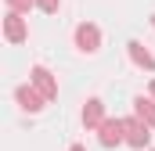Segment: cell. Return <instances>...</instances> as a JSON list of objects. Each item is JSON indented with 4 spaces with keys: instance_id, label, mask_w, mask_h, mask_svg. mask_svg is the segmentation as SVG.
Segmentation results:
<instances>
[{
    "instance_id": "cell-1",
    "label": "cell",
    "mask_w": 155,
    "mask_h": 151,
    "mask_svg": "<svg viewBox=\"0 0 155 151\" xmlns=\"http://www.w3.org/2000/svg\"><path fill=\"white\" fill-rule=\"evenodd\" d=\"M15 101H18V108H22V112H29V115L43 112V104H47V97L40 94L33 83H22V86L15 90Z\"/></svg>"
},
{
    "instance_id": "cell-2",
    "label": "cell",
    "mask_w": 155,
    "mask_h": 151,
    "mask_svg": "<svg viewBox=\"0 0 155 151\" xmlns=\"http://www.w3.org/2000/svg\"><path fill=\"white\" fill-rule=\"evenodd\" d=\"M76 47L83 54H94V50L101 47V29H97L94 22H79L76 25Z\"/></svg>"
},
{
    "instance_id": "cell-3",
    "label": "cell",
    "mask_w": 155,
    "mask_h": 151,
    "mask_svg": "<svg viewBox=\"0 0 155 151\" xmlns=\"http://www.w3.org/2000/svg\"><path fill=\"white\" fill-rule=\"evenodd\" d=\"M29 83L36 86V90L47 97V101H54V97H58V79L51 76V69H43V65H33V72H29Z\"/></svg>"
},
{
    "instance_id": "cell-4",
    "label": "cell",
    "mask_w": 155,
    "mask_h": 151,
    "mask_svg": "<svg viewBox=\"0 0 155 151\" xmlns=\"http://www.w3.org/2000/svg\"><path fill=\"white\" fill-rule=\"evenodd\" d=\"M123 133H126V144L130 148H148V126L141 119H123Z\"/></svg>"
},
{
    "instance_id": "cell-5",
    "label": "cell",
    "mask_w": 155,
    "mask_h": 151,
    "mask_svg": "<svg viewBox=\"0 0 155 151\" xmlns=\"http://www.w3.org/2000/svg\"><path fill=\"white\" fill-rule=\"evenodd\" d=\"M4 36L11 40V43H22V40L29 36V25H25V18L18 11H7L4 14Z\"/></svg>"
},
{
    "instance_id": "cell-6",
    "label": "cell",
    "mask_w": 155,
    "mask_h": 151,
    "mask_svg": "<svg viewBox=\"0 0 155 151\" xmlns=\"http://www.w3.org/2000/svg\"><path fill=\"white\" fill-rule=\"evenodd\" d=\"M97 140L105 144V148H116L126 140V133H123V119H105L101 122V130H97Z\"/></svg>"
},
{
    "instance_id": "cell-7",
    "label": "cell",
    "mask_w": 155,
    "mask_h": 151,
    "mask_svg": "<svg viewBox=\"0 0 155 151\" xmlns=\"http://www.w3.org/2000/svg\"><path fill=\"white\" fill-rule=\"evenodd\" d=\"M101 122H105V101L101 97H90L83 104V126L87 130H101Z\"/></svg>"
},
{
    "instance_id": "cell-8",
    "label": "cell",
    "mask_w": 155,
    "mask_h": 151,
    "mask_svg": "<svg viewBox=\"0 0 155 151\" xmlns=\"http://www.w3.org/2000/svg\"><path fill=\"white\" fill-rule=\"evenodd\" d=\"M126 54H130V61H134L137 69H148V72H155V58H152V50H148L144 43L130 40V43H126Z\"/></svg>"
},
{
    "instance_id": "cell-9",
    "label": "cell",
    "mask_w": 155,
    "mask_h": 151,
    "mask_svg": "<svg viewBox=\"0 0 155 151\" xmlns=\"http://www.w3.org/2000/svg\"><path fill=\"white\" fill-rule=\"evenodd\" d=\"M134 119H141L148 130H155V97H134Z\"/></svg>"
},
{
    "instance_id": "cell-10",
    "label": "cell",
    "mask_w": 155,
    "mask_h": 151,
    "mask_svg": "<svg viewBox=\"0 0 155 151\" xmlns=\"http://www.w3.org/2000/svg\"><path fill=\"white\" fill-rule=\"evenodd\" d=\"M7 7H11V11H18V14H29V11L36 7V0H7Z\"/></svg>"
},
{
    "instance_id": "cell-11",
    "label": "cell",
    "mask_w": 155,
    "mask_h": 151,
    "mask_svg": "<svg viewBox=\"0 0 155 151\" xmlns=\"http://www.w3.org/2000/svg\"><path fill=\"white\" fill-rule=\"evenodd\" d=\"M58 4H61V0H36V7H40V11H47V14H54Z\"/></svg>"
},
{
    "instance_id": "cell-12",
    "label": "cell",
    "mask_w": 155,
    "mask_h": 151,
    "mask_svg": "<svg viewBox=\"0 0 155 151\" xmlns=\"http://www.w3.org/2000/svg\"><path fill=\"white\" fill-rule=\"evenodd\" d=\"M69 151H87V148H83V144H72V148H69Z\"/></svg>"
},
{
    "instance_id": "cell-13",
    "label": "cell",
    "mask_w": 155,
    "mask_h": 151,
    "mask_svg": "<svg viewBox=\"0 0 155 151\" xmlns=\"http://www.w3.org/2000/svg\"><path fill=\"white\" fill-rule=\"evenodd\" d=\"M152 97H155V79H152Z\"/></svg>"
},
{
    "instance_id": "cell-14",
    "label": "cell",
    "mask_w": 155,
    "mask_h": 151,
    "mask_svg": "<svg viewBox=\"0 0 155 151\" xmlns=\"http://www.w3.org/2000/svg\"><path fill=\"white\" fill-rule=\"evenodd\" d=\"M152 25H155V14H152Z\"/></svg>"
}]
</instances>
